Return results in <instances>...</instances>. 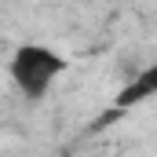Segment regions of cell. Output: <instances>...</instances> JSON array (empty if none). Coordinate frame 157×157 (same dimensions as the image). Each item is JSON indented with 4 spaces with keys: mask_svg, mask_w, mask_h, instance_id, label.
Segmentation results:
<instances>
[{
    "mask_svg": "<svg viewBox=\"0 0 157 157\" xmlns=\"http://www.w3.org/2000/svg\"><path fill=\"white\" fill-rule=\"evenodd\" d=\"M59 73H66V59L48 44H18L11 55V80L26 99H44Z\"/></svg>",
    "mask_w": 157,
    "mask_h": 157,
    "instance_id": "1",
    "label": "cell"
},
{
    "mask_svg": "<svg viewBox=\"0 0 157 157\" xmlns=\"http://www.w3.org/2000/svg\"><path fill=\"white\" fill-rule=\"evenodd\" d=\"M154 95H157V62H150V66L117 95V106L128 110V106H139V102H146V99H154Z\"/></svg>",
    "mask_w": 157,
    "mask_h": 157,
    "instance_id": "2",
    "label": "cell"
}]
</instances>
